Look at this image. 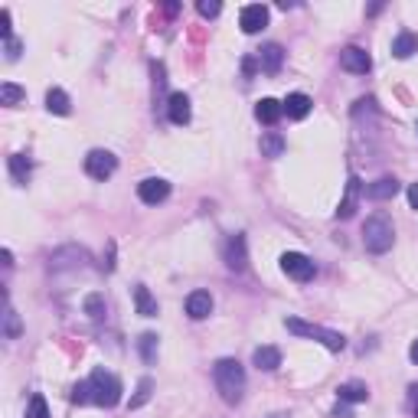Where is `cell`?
<instances>
[{"instance_id": "6da1fadb", "label": "cell", "mask_w": 418, "mask_h": 418, "mask_svg": "<svg viewBox=\"0 0 418 418\" xmlns=\"http://www.w3.org/2000/svg\"><path fill=\"white\" fill-rule=\"evenodd\" d=\"M212 382H216V389H219L222 402L226 406H239L242 402V392H246V369L239 359H219L216 366H212Z\"/></svg>"}, {"instance_id": "7a4b0ae2", "label": "cell", "mask_w": 418, "mask_h": 418, "mask_svg": "<svg viewBox=\"0 0 418 418\" xmlns=\"http://www.w3.org/2000/svg\"><path fill=\"white\" fill-rule=\"evenodd\" d=\"M121 379L108 372V369H92L88 376V402H95L101 408H115L121 402Z\"/></svg>"}, {"instance_id": "3957f363", "label": "cell", "mask_w": 418, "mask_h": 418, "mask_svg": "<svg viewBox=\"0 0 418 418\" xmlns=\"http://www.w3.org/2000/svg\"><path fill=\"white\" fill-rule=\"evenodd\" d=\"M392 242H395V229H392V222H389V216H382V212L369 216L366 226H363V246H366V252L386 255L392 248Z\"/></svg>"}, {"instance_id": "277c9868", "label": "cell", "mask_w": 418, "mask_h": 418, "mask_svg": "<svg viewBox=\"0 0 418 418\" xmlns=\"http://www.w3.org/2000/svg\"><path fill=\"white\" fill-rule=\"evenodd\" d=\"M284 327L291 333H297V337H308V340H317V344H324L327 350H333V353H340L346 346V337L337 330H327V327H317V324H308V320L301 317H288L284 320Z\"/></svg>"}, {"instance_id": "5b68a950", "label": "cell", "mask_w": 418, "mask_h": 418, "mask_svg": "<svg viewBox=\"0 0 418 418\" xmlns=\"http://www.w3.org/2000/svg\"><path fill=\"white\" fill-rule=\"evenodd\" d=\"M118 170V157L111 154V150H88L86 157V173L92 180H108L111 173Z\"/></svg>"}, {"instance_id": "8992f818", "label": "cell", "mask_w": 418, "mask_h": 418, "mask_svg": "<svg viewBox=\"0 0 418 418\" xmlns=\"http://www.w3.org/2000/svg\"><path fill=\"white\" fill-rule=\"evenodd\" d=\"M281 271L288 278H295V281H310L314 278V261L308 255H301V252H284L281 255Z\"/></svg>"}, {"instance_id": "52a82bcc", "label": "cell", "mask_w": 418, "mask_h": 418, "mask_svg": "<svg viewBox=\"0 0 418 418\" xmlns=\"http://www.w3.org/2000/svg\"><path fill=\"white\" fill-rule=\"evenodd\" d=\"M137 197H141V203H148V206H157V203H163V199L170 197V183L163 177H148V180L137 183Z\"/></svg>"}, {"instance_id": "ba28073f", "label": "cell", "mask_w": 418, "mask_h": 418, "mask_svg": "<svg viewBox=\"0 0 418 418\" xmlns=\"http://www.w3.org/2000/svg\"><path fill=\"white\" fill-rule=\"evenodd\" d=\"M239 26H242V33H259V30H265L268 26V7L265 3H248V7H242Z\"/></svg>"}, {"instance_id": "9c48e42d", "label": "cell", "mask_w": 418, "mask_h": 418, "mask_svg": "<svg viewBox=\"0 0 418 418\" xmlns=\"http://www.w3.org/2000/svg\"><path fill=\"white\" fill-rule=\"evenodd\" d=\"M340 66H344L346 72H357V75H366L372 69V59H369L366 50H359V46H346L340 52Z\"/></svg>"}, {"instance_id": "30bf717a", "label": "cell", "mask_w": 418, "mask_h": 418, "mask_svg": "<svg viewBox=\"0 0 418 418\" xmlns=\"http://www.w3.org/2000/svg\"><path fill=\"white\" fill-rule=\"evenodd\" d=\"M209 314H212V295H209V291H193V295H186V317L206 320Z\"/></svg>"}, {"instance_id": "8fae6325", "label": "cell", "mask_w": 418, "mask_h": 418, "mask_svg": "<svg viewBox=\"0 0 418 418\" xmlns=\"http://www.w3.org/2000/svg\"><path fill=\"white\" fill-rule=\"evenodd\" d=\"M246 235H232L229 242H226V265L235 271H246Z\"/></svg>"}, {"instance_id": "7c38bea8", "label": "cell", "mask_w": 418, "mask_h": 418, "mask_svg": "<svg viewBox=\"0 0 418 418\" xmlns=\"http://www.w3.org/2000/svg\"><path fill=\"white\" fill-rule=\"evenodd\" d=\"M281 105H284V115H288V118L301 121V118H308V115H310V105H314V101H310L304 92H291Z\"/></svg>"}, {"instance_id": "4fadbf2b", "label": "cell", "mask_w": 418, "mask_h": 418, "mask_svg": "<svg viewBox=\"0 0 418 418\" xmlns=\"http://www.w3.org/2000/svg\"><path fill=\"white\" fill-rule=\"evenodd\" d=\"M281 62H284V50L278 46V43H268V46L259 52V66H261V72L265 75H278Z\"/></svg>"}, {"instance_id": "5bb4252c", "label": "cell", "mask_w": 418, "mask_h": 418, "mask_svg": "<svg viewBox=\"0 0 418 418\" xmlns=\"http://www.w3.org/2000/svg\"><path fill=\"white\" fill-rule=\"evenodd\" d=\"M357 199H359V177H350L346 180V193L340 199V209H337V219H350L357 212Z\"/></svg>"}, {"instance_id": "9a60e30c", "label": "cell", "mask_w": 418, "mask_h": 418, "mask_svg": "<svg viewBox=\"0 0 418 418\" xmlns=\"http://www.w3.org/2000/svg\"><path fill=\"white\" fill-rule=\"evenodd\" d=\"M395 193H399V180H395V177H379L376 183L366 186V197L376 199V203H382V199H392Z\"/></svg>"}, {"instance_id": "2e32d148", "label": "cell", "mask_w": 418, "mask_h": 418, "mask_svg": "<svg viewBox=\"0 0 418 418\" xmlns=\"http://www.w3.org/2000/svg\"><path fill=\"white\" fill-rule=\"evenodd\" d=\"M167 115H170L173 124H186L190 121V99L183 92H173L170 101H167Z\"/></svg>"}, {"instance_id": "e0dca14e", "label": "cell", "mask_w": 418, "mask_h": 418, "mask_svg": "<svg viewBox=\"0 0 418 418\" xmlns=\"http://www.w3.org/2000/svg\"><path fill=\"white\" fill-rule=\"evenodd\" d=\"M284 115V105L275 99H261L259 105H255V118H259L261 124H278Z\"/></svg>"}, {"instance_id": "ac0fdd59", "label": "cell", "mask_w": 418, "mask_h": 418, "mask_svg": "<svg viewBox=\"0 0 418 418\" xmlns=\"http://www.w3.org/2000/svg\"><path fill=\"white\" fill-rule=\"evenodd\" d=\"M252 363L259 369H265V372H271V369L281 366V350H278V346H259V350L252 353Z\"/></svg>"}, {"instance_id": "d6986e66", "label": "cell", "mask_w": 418, "mask_h": 418, "mask_svg": "<svg viewBox=\"0 0 418 418\" xmlns=\"http://www.w3.org/2000/svg\"><path fill=\"white\" fill-rule=\"evenodd\" d=\"M337 395H340V402H350V406H357V402H366L369 399V389L366 382H344L340 389H337Z\"/></svg>"}, {"instance_id": "ffe728a7", "label": "cell", "mask_w": 418, "mask_h": 418, "mask_svg": "<svg viewBox=\"0 0 418 418\" xmlns=\"http://www.w3.org/2000/svg\"><path fill=\"white\" fill-rule=\"evenodd\" d=\"M412 52H418V37L408 33V30H402V33L392 39V56L395 59H408Z\"/></svg>"}, {"instance_id": "44dd1931", "label": "cell", "mask_w": 418, "mask_h": 418, "mask_svg": "<svg viewBox=\"0 0 418 418\" xmlns=\"http://www.w3.org/2000/svg\"><path fill=\"white\" fill-rule=\"evenodd\" d=\"M135 308L141 317H157V301H154V295H150L144 284H137L135 288Z\"/></svg>"}, {"instance_id": "7402d4cb", "label": "cell", "mask_w": 418, "mask_h": 418, "mask_svg": "<svg viewBox=\"0 0 418 418\" xmlns=\"http://www.w3.org/2000/svg\"><path fill=\"white\" fill-rule=\"evenodd\" d=\"M46 108H50L52 115H69V111H72V101H69V95H66L62 88H50V92H46Z\"/></svg>"}, {"instance_id": "603a6c76", "label": "cell", "mask_w": 418, "mask_h": 418, "mask_svg": "<svg viewBox=\"0 0 418 418\" xmlns=\"http://www.w3.org/2000/svg\"><path fill=\"white\" fill-rule=\"evenodd\" d=\"M10 177H13V183H20L23 186L26 180H30V160L23 157V154H10Z\"/></svg>"}, {"instance_id": "cb8c5ba5", "label": "cell", "mask_w": 418, "mask_h": 418, "mask_svg": "<svg viewBox=\"0 0 418 418\" xmlns=\"http://www.w3.org/2000/svg\"><path fill=\"white\" fill-rule=\"evenodd\" d=\"M281 150H284V137L278 131H268V135L261 137V154L265 157H281Z\"/></svg>"}, {"instance_id": "d4e9b609", "label": "cell", "mask_w": 418, "mask_h": 418, "mask_svg": "<svg viewBox=\"0 0 418 418\" xmlns=\"http://www.w3.org/2000/svg\"><path fill=\"white\" fill-rule=\"evenodd\" d=\"M137 350H141V359H144V363H154V359H157V333H141Z\"/></svg>"}, {"instance_id": "484cf974", "label": "cell", "mask_w": 418, "mask_h": 418, "mask_svg": "<svg viewBox=\"0 0 418 418\" xmlns=\"http://www.w3.org/2000/svg\"><path fill=\"white\" fill-rule=\"evenodd\" d=\"M20 101H23V88L20 86H13V82H3L0 86V105L10 108V105H20Z\"/></svg>"}, {"instance_id": "4316f807", "label": "cell", "mask_w": 418, "mask_h": 418, "mask_svg": "<svg viewBox=\"0 0 418 418\" xmlns=\"http://www.w3.org/2000/svg\"><path fill=\"white\" fill-rule=\"evenodd\" d=\"M26 418H50V406H46L43 395H30V402H26Z\"/></svg>"}, {"instance_id": "83f0119b", "label": "cell", "mask_w": 418, "mask_h": 418, "mask_svg": "<svg viewBox=\"0 0 418 418\" xmlns=\"http://www.w3.org/2000/svg\"><path fill=\"white\" fill-rule=\"evenodd\" d=\"M86 314H88L92 320H101V317H105V297H101V295H88V297H86Z\"/></svg>"}, {"instance_id": "f1b7e54d", "label": "cell", "mask_w": 418, "mask_h": 418, "mask_svg": "<svg viewBox=\"0 0 418 418\" xmlns=\"http://www.w3.org/2000/svg\"><path fill=\"white\" fill-rule=\"evenodd\" d=\"M150 389H154V379H150V376H144V379L137 382V395L131 399V408H141V406H144V402L150 399Z\"/></svg>"}, {"instance_id": "f546056e", "label": "cell", "mask_w": 418, "mask_h": 418, "mask_svg": "<svg viewBox=\"0 0 418 418\" xmlns=\"http://www.w3.org/2000/svg\"><path fill=\"white\" fill-rule=\"evenodd\" d=\"M3 333H7V337H20V320H17V314H13V308L10 304H7V310H3Z\"/></svg>"}, {"instance_id": "4dcf8cb0", "label": "cell", "mask_w": 418, "mask_h": 418, "mask_svg": "<svg viewBox=\"0 0 418 418\" xmlns=\"http://www.w3.org/2000/svg\"><path fill=\"white\" fill-rule=\"evenodd\" d=\"M197 10L203 13V17H219L222 7L216 3V0H199V3H197Z\"/></svg>"}, {"instance_id": "1f68e13d", "label": "cell", "mask_w": 418, "mask_h": 418, "mask_svg": "<svg viewBox=\"0 0 418 418\" xmlns=\"http://www.w3.org/2000/svg\"><path fill=\"white\" fill-rule=\"evenodd\" d=\"M408 412H412V418H418V382L408 386Z\"/></svg>"}, {"instance_id": "d6a6232c", "label": "cell", "mask_w": 418, "mask_h": 418, "mask_svg": "<svg viewBox=\"0 0 418 418\" xmlns=\"http://www.w3.org/2000/svg\"><path fill=\"white\" fill-rule=\"evenodd\" d=\"M72 402H79V406L88 402V382H79V386L72 389Z\"/></svg>"}, {"instance_id": "836d02e7", "label": "cell", "mask_w": 418, "mask_h": 418, "mask_svg": "<svg viewBox=\"0 0 418 418\" xmlns=\"http://www.w3.org/2000/svg\"><path fill=\"white\" fill-rule=\"evenodd\" d=\"M7 56H10V59H17V56H20V43H17V39H7Z\"/></svg>"}, {"instance_id": "e575fe53", "label": "cell", "mask_w": 418, "mask_h": 418, "mask_svg": "<svg viewBox=\"0 0 418 418\" xmlns=\"http://www.w3.org/2000/svg\"><path fill=\"white\" fill-rule=\"evenodd\" d=\"M408 203H412V209H418V183L408 186Z\"/></svg>"}, {"instance_id": "d590c367", "label": "cell", "mask_w": 418, "mask_h": 418, "mask_svg": "<svg viewBox=\"0 0 418 418\" xmlns=\"http://www.w3.org/2000/svg\"><path fill=\"white\" fill-rule=\"evenodd\" d=\"M408 357H412V363H418V340L408 346Z\"/></svg>"}, {"instance_id": "8d00e7d4", "label": "cell", "mask_w": 418, "mask_h": 418, "mask_svg": "<svg viewBox=\"0 0 418 418\" xmlns=\"http://www.w3.org/2000/svg\"><path fill=\"white\" fill-rule=\"evenodd\" d=\"M333 418H353V415H350L346 408H333Z\"/></svg>"}, {"instance_id": "74e56055", "label": "cell", "mask_w": 418, "mask_h": 418, "mask_svg": "<svg viewBox=\"0 0 418 418\" xmlns=\"http://www.w3.org/2000/svg\"><path fill=\"white\" fill-rule=\"evenodd\" d=\"M268 418H288V415H268Z\"/></svg>"}]
</instances>
